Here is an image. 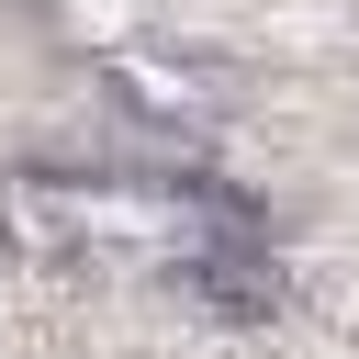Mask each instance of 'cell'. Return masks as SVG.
Listing matches in <instances>:
<instances>
[{"label": "cell", "instance_id": "6da1fadb", "mask_svg": "<svg viewBox=\"0 0 359 359\" xmlns=\"http://www.w3.org/2000/svg\"><path fill=\"white\" fill-rule=\"evenodd\" d=\"M0 247L11 258H67V247H112L135 269L202 280L213 303H269V258L236 191L213 180H56V168H11L0 180Z\"/></svg>", "mask_w": 359, "mask_h": 359}]
</instances>
